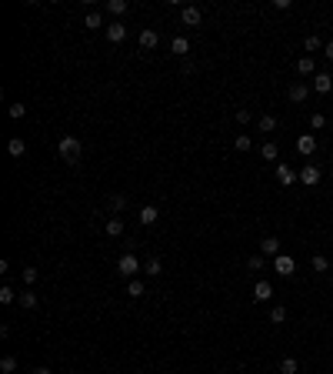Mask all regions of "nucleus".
<instances>
[{
    "instance_id": "obj_1",
    "label": "nucleus",
    "mask_w": 333,
    "mask_h": 374,
    "mask_svg": "<svg viewBox=\"0 0 333 374\" xmlns=\"http://www.w3.org/2000/svg\"><path fill=\"white\" fill-rule=\"evenodd\" d=\"M57 151H60V157L67 160V164H77V157H80V141L73 134H67V137H60V144H57Z\"/></svg>"
},
{
    "instance_id": "obj_2",
    "label": "nucleus",
    "mask_w": 333,
    "mask_h": 374,
    "mask_svg": "<svg viewBox=\"0 0 333 374\" xmlns=\"http://www.w3.org/2000/svg\"><path fill=\"white\" fill-rule=\"evenodd\" d=\"M117 271L123 274V278H134L137 271H143V264L137 261V257L130 254V251H127V254H123V257H120V261H117Z\"/></svg>"
},
{
    "instance_id": "obj_3",
    "label": "nucleus",
    "mask_w": 333,
    "mask_h": 374,
    "mask_svg": "<svg viewBox=\"0 0 333 374\" xmlns=\"http://www.w3.org/2000/svg\"><path fill=\"white\" fill-rule=\"evenodd\" d=\"M273 271H277L280 278H290V274L297 271L294 257H290V254H277V257H273Z\"/></svg>"
},
{
    "instance_id": "obj_4",
    "label": "nucleus",
    "mask_w": 333,
    "mask_h": 374,
    "mask_svg": "<svg viewBox=\"0 0 333 374\" xmlns=\"http://www.w3.org/2000/svg\"><path fill=\"white\" fill-rule=\"evenodd\" d=\"M300 184L303 187H317L320 184V167L317 164H303L300 167Z\"/></svg>"
},
{
    "instance_id": "obj_5",
    "label": "nucleus",
    "mask_w": 333,
    "mask_h": 374,
    "mask_svg": "<svg viewBox=\"0 0 333 374\" xmlns=\"http://www.w3.org/2000/svg\"><path fill=\"white\" fill-rule=\"evenodd\" d=\"M180 20L187 27H200V20H203V14H200V7H193V4H187V7H180Z\"/></svg>"
},
{
    "instance_id": "obj_6",
    "label": "nucleus",
    "mask_w": 333,
    "mask_h": 374,
    "mask_svg": "<svg viewBox=\"0 0 333 374\" xmlns=\"http://www.w3.org/2000/svg\"><path fill=\"white\" fill-rule=\"evenodd\" d=\"M270 297H273V284L260 278V281H257V284H254V301H257V304H267Z\"/></svg>"
},
{
    "instance_id": "obj_7",
    "label": "nucleus",
    "mask_w": 333,
    "mask_h": 374,
    "mask_svg": "<svg viewBox=\"0 0 333 374\" xmlns=\"http://www.w3.org/2000/svg\"><path fill=\"white\" fill-rule=\"evenodd\" d=\"M286 97L294 104H303L310 97V84H303V80H297V84H290V90H286Z\"/></svg>"
},
{
    "instance_id": "obj_8",
    "label": "nucleus",
    "mask_w": 333,
    "mask_h": 374,
    "mask_svg": "<svg viewBox=\"0 0 333 374\" xmlns=\"http://www.w3.org/2000/svg\"><path fill=\"white\" fill-rule=\"evenodd\" d=\"M277 181L283 184V187H290V184L300 181V174H297L294 167H286V164H277Z\"/></svg>"
},
{
    "instance_id": "obj_9",
    "label": "nucleus",
    "mask_w": 333,
    "mask_h": 374,
    "mask_svg": "<svg viewBox=\"0 0 333 374\" xmlns=\"http://www.w3.org/2000/svg\"><path fill=\"white\" fill-rule=\"evenodd\" d=\"M297 151H300L303 157H310V154L317 151V137H313V134H300V137H297Z\"/></svg>"
},
{
    "instance_id": "obj_10",
    "label": "nucleus",
    "mask_w": 333,
    "mask_h": 374,
    "mask_svg": "<svg viewBox=\"0 0 333 374\" xmlns=\"http://www.w3.org/2000/svg\"><path fill=\"white\" fill-rule=\"evenodd\" d=\"M123 37H127V24H120V20H113V24L107 27V40H110V44H120Z\"/></svg>"
},
{
    "instance_id": "obj_11",
    "label": "nucleus",
    "mask_w": 333,
    "mask_h": 374,
    "mask_svg": "<svg viewBox=\"0 0 333 374\" xmlns=\"http://www.w3.org/2000/svg\"><path fill=\"white\" fill-rule=\"evenodd\" d=\"M313 90H317V94H330V90H333V77L320 71L317 77H313Z\"/></svg>"
},
{
    "instance_id": "obj_12",
    "label": "nucleus",
    "mask_w": 333,
    "mask_h": 374,
    "mask_svg": "<svg viewBox=\"0 0 333 374\" xmlns=\"http://www.w3.org/2000/svg\"><path fill=\"white\" fill-rule=\"evenodd\" d=\"M157 217H160V211H157L153 204L140 207V224H143V227H150V224H157Z\"/></svg>"
},
{
    "instance_id": "obj_13",
    "label": "nucleus",
    "mask_w": 333,
    "mask_h": 374,
    "mask_svg": "<svg viewBox=\"0 0 333 374\" xmlns=\"http://www.w3.org/2000/svg\"><path fill=\"white\" fill-rule=\"evenodd\" d=\"M297 74H303V77H307V74H313V77H317V67H313V57H300V60H297Z\"/></svg>"
},
{
    "instance_id": "obj_14",
    "label": "nucleus",
    "mask_w": 333,
    "mask_h": 374,
    "mask_svg": "<svg viewBox=\"0 0 333 374\" xmlns=\"http://www.w3.org/2000/svg\"><path fill=\"white\" fill-rule=\"evenodd\" d=\"M260 251H263V254H270V257H277L280 254V241L277 237H263L260 241Z\"/></svg>"
},
{
    "instance_id": "obj_15",
    "label": "nucleus",
    "mask_w": 333,
    "mask_h": 374,
    "mask_svg": "<svg viewBox=\"0 0 333 374\" xmlns=\"http://www.w3.org/2000/svg\"><path fill=\"white\" fill-rule=\"evenodd\" d=\"M170 50H174L177 57L190 54V40H187V37H174V44H170Z\"/></svg>"
},
{
    "instance_id": "obj_16",
    "label": "nucleus",
    "mask_w": 333,
    "mask_h": 374,
    "mask_svg": "<svg viewBox=\"0 0 333 374\" xmlns=\"http://www.w3.org/2000/svg\"><path fill=\"white\" fill-rule=\"evenodd\" d=\"M286 321V308L283 304H273V308H270V324H283Z\"/></svg>"
},
{
    "instance_id": "obj_17",
    "label": "nucleus",
    "mask_w": 333,
    "mask_h": 374,
    "mask_svg": "<svg viewBox=\"0 0 333 374\" xmlns=\"http://www.w3.org/2000/svg\"><path fill=\"white\" fill-rule=\"evenodd\" d=\"M157 30H140V47H147V50H150V47H157Z\"/></svg>"
},
{
    "instance_id": "obj_18",
    "label": "nucleus",
    "mask_w": 333,
    "mask_h": 374,
    "mask_svg": "<svg viewBox=\"0 0 333 374\" xmlns=\"http://www.w3.org/2000/svg\"><path fill=\"white\" fill-rule=\"evenodd\" d=\"M143 291H147V287H143V281H137V278L127 281V294H130V297H143Z\"/></svg>"
},
{
    "instance_id": "obj_19",
    "label": "nucleus",
    "mask_w": 333,
    "mask_h": 374,
    "mask_svg": "<svg viewBox=\"0 0 333 374\" xmlns=\"http://www.w3.org/2000/svg\"><path fill=\"white\" fill-rule=\"evenodd\" d=\"M160 271H163V264H160V261H157V257H150V261L143 264V274H147V278H157V274H160Z\"/></svg>"
},
{
    "instance_id": "obj_20",
    "label": "nucleus",
    "mask_w": 333,
    "mask_h": 374,
    "mask_svg": "<svg viewBox=\"0 0 333 374\" xmlns=\"http://www.w3.org/2000/svg\"><path fill=\"white\" fill-rule=\"evenodd\" d=\"M277 144H273V141H267V144H263V147H260V157L263 160H277Z\"/></svg>"
},
{
    "instance_id": "obj_21",
    "label": "nucleus",
    "mask_w": 333,
    "mask_h": 374,
    "mask_svg": "<svg viewBox=\"0 0 333 374\" xmlns=\"http://www.w3.org/2000/svg\"><path fill=\"white\" fill-rule=\"evenodd\" d=\"M107 234H110V237H120V234H123V221H120V217H110V221H107Z\"/></svg>"
},
{
    "instance_id": "obj_22",
    "label": "nucleus",
    "mask_w": 333,
    "mask_h": 374,
    "mask_svg": "<svg viewBox=\"0 0 333 374\" xmlns=\"http://www.w3.org/2000/svg\"><path fill=\"white\" fill-rule=\"evenodd\" d=\"M297 371H300L297 358H283V361H280V374H297Z\"/></svg>"
},
{
    "instance_id": "obj_23",
    "label": "nucleus",
    "mask_w": 333,
    "mask_h": 374,
    "mask_svg": "<svg viewBox=\"0 0 333 374\" xmlns=\"http://www.w3.org/2000/svg\"><path fill=\"white\" fill-rule=\"evenodd\" d=\"M7 151H10V154H14V157H24V151H27V144H24V141H20V137H14V141H10V144H7Z\"/></svg>"
},
{
    "instance_id": "obj_24",
    "label": "nucleus",
    "mask_w": 333,
    "mask_h": 374,
    "mask_svg": "<svg viewBox=\"0 0 333 374\" xmlns=\"http://www.w3.org/2000/svg\"><path fill=\"white\" fill-rule=\"evenodd\" d=\"M107 10H110V14H127V0H107Z\"/></svg>"
},
{
    "instance_id": "obj_25",
    "label": "nucleus",
    "mask_w": 333,
    "mask_h": 374,
    "mask_svg": "<svg viewBox=\"0 0 333 374\" xmlns=\"http://www.w3.org/2000/svg\"><path fill=\"white\" fill-rule=\"evenodd\" d=\"M14 301H17L14 287H10V284H4V287H0V304H14Z\"/></svg>"
},
{
    "instance_id": "obj_26",
    "label": "nucleus",
    "mask_w": 333,
    "mask_h": 374,
    "mask_svg": "<svg viewBox=\"0 0 333 374\" xmlns=\"http://www.w3.org/2000/svg\"><path fill=\"white\" fill-rule=\"evenodd\" d=\"M84 24H87L90 30H100V27H103V24H100V14H97V10H90V14L84 17Z\"/></svg>"
},
{
    "instance_id": "obj_27",
    "label": "nucleus",
    "mask_w": 333,
    "mask_h": 374,
    "mask_svg": "<svg viewBox=\"0 0 333 374\" xmlns=\"http://www.w3.org/2000/svg\"><path fill=\"white\" fill-rule=\"evenodd\" d=\"M273 127H277V117H273V114H260V130H267V134H270Z\"/></svg>"
},
{
    "instance_id": "obj_28",
    "label": "nucleus",
    "mask_w": 333,
    "mask_h": 374,
    "mask_svg": "<svg viewBox=\"0 0 333 374\" xmlns=\"http://www.w3.org/2000/svg\"><path fill=\"white\" fill-rule=\"evenodd\" d=\"M233 147H237V151L243 154V151H250V147H254V141H250V137H246V134H237V141H233Z\"/></svg>"
},
{
    "instance_id": "obj_29",
    "label": "nucleus",
    "mask_w": 333,
    "mask_h": 374,
    "mask_svg": "<svg viewBox=\"0 0 333 374\" xmlns=\"http://www.w3.org/2000/svg\"><path fill=\"white\" fill-rule=\"evenodd\" d=\"M313 271L317 274H323V271H330V261H326L323 254H313Z\"/></svg>"
},
{
    "instance_id": "obj_30",
    "label": "nucleus",
    "mask_w": 333,
    "mask_h": 374,
    "mask_svg": "<svg viewBox=\"0 0 333 374\" xmlns=\"http://www.w3.org/2000/svg\"><path fill=\"white\" fill-rule=\"evenodd\" d=\"M20 308L33 311V308H37V294H30V291H24V294H20Z\"/></svg>"
},
{
    "instance_id": "obj_31",
    "label": "nucleus",
    "mask_w": 333,
    "mask_h": 374,
    "mask_svg": "<svg viewBox=\"0 0 333 374\" xmlns=\"http://www.w3.org/2000/svg\"><path fill=\"white\" fill-rule=\"evenodd\" d=\"M0 371H4V374H14L17 371V358H10V354H7V358H0Z\"/></svg>"
},
{
    "instance_id": "obj_32",
    "label": "nucleus",
    "mask_w": 333,
    "mask_h": 374,
    "mask_svg": "<svg viewBox=\"0 0 333 374\" xmlns=\"http://www.w3.org/2000/svg\"><path fill=\"white\" fill-rule=\"evenodd\" d=\"M303 47H307V50H310V54H313V50H320V47H323V40H320V37H317V33H310V37H307V40H303Z\"/></svg>"
},
{
    "instance_id": "obj_33",
    "label": "nucleus",
    "mask_w": 333,
    "mask_h": 374,
    "mask_svg": "<svg viewBox=\"0 0 333 374\" xmlns=\"http://www.w3.org/2000/svg\"><path fill=\"white\" fill-rule=\"evenodd\" d=\"M310 127H313V130H323L326 127V117H323V114H310Z\"/></svg>"
},
{
    "instance_id": "obj_34",
    "label": "nucleus",
    "mask_w": 333,
    "mask_h": 374,
    "mask_svg": "<svg viewBox=\"0 0 333 374\" xmlns=\"http://www.w3.org/2000/svg\"><path fill=\"white\" fill-rule=\"evenodd\" d=\"M123 207H127V197H123V194H113V197H110V211H123Z\"/></svg>"
},
{
    "instance_id": "obj_35",
    "label": "nucleus",
    "mask_w": 333,
    "mask_h": 374,
    "mask_svg": "<svg viewBox=\"0 0 333 374\" xmlns=\"http://www.w3.org/2000/svg\"><path fill=\"white\" fill-rule=\"evenodd\" d=\"M10 117H14V120L27 117V107H24V104H10Z\"/></svg>"
},
{
    "instance_id": "obj_36",
    "label": "nucleus",
    "mask_w": 333,
    "mask_h": 374,
    "mask_svg": "<svg viewBox=\"0 0 333 374\" xmlns=\"http://www.w3.org/2000/svg\"><path fill=\"white\" fill-rule=\"evenodd\" d=\"M246 267H250V271H260V267H263V254H254L250 261H246Z\"/></svg>"
},
{
    "instance_id": "obj_37",
    "label": "nucleus",
    "mask_w": 333,
    "mask_h": 374,
    "mask_svg": "<svg viewBox=\"0 0 333 374\" xmlns=\"http://www.w3.org/2000/svg\"><path fill=\"white\" fill-rule=\"evenodd\" d=\"M250 117H254V114L246 111V107H240V111H237V124H250Z\"/></svg>"
},
{
    "instance_id": "obj_38",
    "label": "nucleus",
    "mask_w": 333,
    "mask_h": 374,
    "mask_svg": "<svg viewBox=\"0 0 333 374\" xmlns=\"http://www.w3.org/2000/svg\"><path fill=\"white\" fill-rule=\"evenodd\" d=\"M37 278H40V274H37V267H24V281H27V284H33Z\"/></svg>"
},
{
    "instance_id": "obj_39",
    "label": "nucleus",
    "mask_w": 333,
    "mask_h": 374,
    "mask_svg": "<svg viewBox=\"0 0 333 374\" xmlns=\"http://www.w3.org/2000/svg\"><path fill=\"white\" fill-rule=\"evenodd\" d=\"M323 54H326V60H330V64H333V40H330V44H326V47H323Z\"/></svg>"
},
{
    "instance_id": "obj_40",
    "label": "nucleus",
    "mask_w": 333,
    "mask_h": 374,
    "mask_svg": "<svg viewBox=\"0 0 333 374\" xmlns=\"http://www.w3.org/2000/svg\"><path fill=\"white\" fill-rule=\"evenodd\" d=\"M30 374H50V367H33Z\"/></svg>"
},
{
    "instance_id": "obj_41",
    "label": "nucleus",
    "mask_w": 333,
    "mask_h": 374,
    "mask_svg": "<svg viewBox=\"0 0 333 374\" xmlns=\"http://www.w3.org/2000/svg\"><path fill=\"white\" fill-rule=\"evenodd\" d=\"M330 271H333V264H330Z\"/></svg>"
},
{
    "instance_id": "obj_42",
    "label": "nucleus",
    "mask_w": 333,
    "mask_h": 374,
    "mask_svg": "<svg viewBox=\"0 0 333 374\" xmlns=\"http://www.w3.org/2000/svg\"><path fill=\"white\" fill-rule=\"evenodd\" d=\"M330 174H333V171H330Z\"/></svg>"
}]
</instances>
